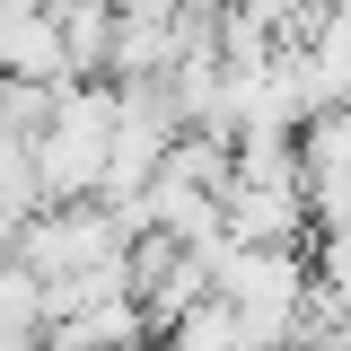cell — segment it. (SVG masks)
Instances as JSON below:
<instances>
[{
	"instance_id": "1",
	"label": "cell",
	"mask_w": 351,
	"mask_h": 351,
	"mask_svg": "<svg viewBox=\"0 0 351 351\" xmlns=\"http://www.w3.org/2000/svg\"><path fill=\"white\" fill-rule=\"evenodd\" d=\"M219 299H237L246 316H307V290H316V255L307 246H237L211 263Z\"/></svg>"
},
{
	"instance_id": "2",
	"label": "cell",
	"mask_w": 351,
	"mask_h": 351,
	"mask_svg": "<svg viewBox=\"0 0 351 351\" xmlns=\"http://www.w3.org/2000/svg\"><path fill=\"white\" fill-rule=\"evenodd\" d=\"M316 228V193L307 184H228V237L237 246H307Z\"/></svg>"
},
{
	"instance_id": "3",
	"label": "cell",
	"mask_w": 351,
	"mask_h": 351,
	"mask_svg": "<svg viewBox=\"0 0 351 351\" xmlns=\"http://www.w3.org/2000/svg\"><path fill=\"white\" fill-rule=\"evenodd\" d=\"M0 80H80L71 27H62L53 0H36V9H0Z\"/></svg>"
},
{
	"instance_id": "4",
	"label": "cell",
	"mask_w": 351,
	"mask_h": 351,
	"mask_svg": "<svg viewBox=\"0 0 351 351\" xmlns=\"http://www.w3.org/2000/svg\"><path fill=\"white\" fill-rule=\"evenodd\" d=\"M299 158H307V193H316V228H325L351 202V106H325L299 132Z\"/></svg>"
},
{
	"instance_id": "5",
	"label": "cell",
	"mask_w": 351,
	"mask_h": 351,
	"mask_svg": "<svg viewBox=\"0 0 351 351\" xmlns=\"http://www.w3.org/2000/svg\"><path fill=\"white\" fill-rule=\"evenodd\" d=\"M0 202L9 211H44V167H36V132H18V123H0Z\"/></svg>"
},
{
	"instance_id": "6",
	"label": "cell",
	"mask_w": 351,
	"mask_h": 351,
	"mask_svg": "<svg viewBox=\"0 0 351 351\" xmlns=\"http://www.w3.org/2000/svg\"><path fill=\"white\" fill-rule=\"evenodd\" d=\"M18 246H27V211L0 202V263H18Z\"/></svg>"
},
{
	"instance_id": "7",
	"label": "cell",
	"mask_w": 351,
	"mask_h": 351,
	"mask_svg": "<svg viewBox=\"0 0 351 351\" xmlns=\"http://www.w3.org/2000/svg\"><path fill=\"white\" fill-rule=\"evenodd\" d=\"M325 237H351V202H343V211H334V219H325Z\"/></svg>"
}]
</instances>
